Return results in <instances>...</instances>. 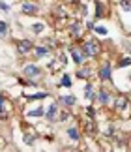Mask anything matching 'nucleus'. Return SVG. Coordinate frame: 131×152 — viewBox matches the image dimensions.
Wrapping results in <instances>:
<instances>
[{
	"label": "nucleus",
	"mask_w": 131,
	"mask_h": 152,
	"mask_svg": "<svg viewBox=\"0 0 131 152\" xmlns=\"http://www.w3.org/2000/svg\"><path fill=\"white\" fill-rule=\"evenodd\" d=\"M101 53V45L99 42H96V39H88V42L82 43V47H81V55L82 58H92V56H98Z\"/></svg>",
	"instance_id": "obj_1"
},
{
	"label": "nucleus",
	"mask_w": 131,
	"mask_h": 152,
	"mask_svg": "<svg viewBox=\"0 0 131 152\" xmlns=\"http://www.w3.org/2000/svg\"><path fill=\"white\" fill-rule=\"evenodd\" d=\"M11 115V103L6 100V94H0V118H8Z\"/></svg>",
	"instance_id": "obj_2"
},
{
	"label": "nucleus",
	"mask_w": 131,
	"mask_h": 152,
	"mask_svg": "<svg viewBox=\"0 0 131 152\" xmlns=\"http://www.w3.org/2000/svg\"><path fill=\"white\" fill-rule=\"evenodd\" d=\"M23 73L30 79H36V77L41 75V69H39V66H36V64H25V66H23Z\"/></svg>",
	"instance_id": "obj_3"
},
{
	"label": "nucleus",
	"mask_w": 131,
	"mask_h": 152,
	"mask_svg": "<svg viewBox=\"0 0 131 152\" xmlns=\"http://www.w3.org/2000/svg\"><path fill=\"white\" fill-rule=\"evenodd\" d=\"M98 75H99V81H111L112 79V66H111V64H103V66H99Z\"/></svg>",
	"instance_id": "obj_4"
},
{
	"label": "nucleus",
	"mask_w": 131,
	"mask_h": 152,
	"mask_svg": "<svg viewBox=\"0 0 131 152\" xmlns=\"http://www.w3.org/2000/svg\"><path fill=\"white\" fill-rule=\"evenodd\" d=\"M15 45H17V53H19V55H26V53H30L34 49L30 39H19Z\"/></svg>",
	"instance_id": "obj_5"
},
{
	"label": "nucleus",
	"mask_w": 131,
	"mask_h": 152,
	"mask_svg": "<svg viewBox=\"0 0 131 152\" xmlns=\"http://www.w3.org/2000/svg\"><path fill=\"white\" fill-rule=\"evenodd\" d=\"M127 105H129L127 96H114V109L116 111H126Z\"/></svg>",
	"instance_id": "obj_6"
},
{
	"label": "nucleus",
	"mask_w": 131,
	"mask_h": 152,
	"mask_svg": "<svg viewBox=\"0 0 131 152\" xmlns=\"http://www.w3.org/2000/svg\"><path fill=\"white\" fill-rule=\"evenodd\" d=\"M21 10H23V13H38V11H39V4H36V2H23Z\"/></svg>",
	"instance_id": "obj_7"
},
{
	"label": "nucleus",
	"mask_w": 131,
	"mask_h": 152,
	"mask_svg": "<svg viewBox=\"0 0 131 152\" xmlns=\"http://www.w3.org/2000/svg\"><path fill=\"white\" fill-rule=\"evenodd\" d=\"M45 118L49 122H55L58 118V105L56 103H51V107L45 111Z\"/></svg>",
	"instance_id": "obj_8"
},
{
	"label": "nucleus",
	"mask_w": 131,
	"mask_h": 152,
	"mask_svg": "<svg viewBox=\"0 0 131 152\" xmlns=\"http://www.w3.org/2000/svg\"><path fill=\"white\" fill-rule=\"evenodd\" d=\"M96 100L99 102V105H107V103H109V100H111V94L105 88H99L96 92Z\"/></svg>",
	"instance_id": "obj_9"
},
{
	"label": "nucleus",
	"mask_w": 131,
	"mask_h": 152,
	"mask_svg": "<svg viewBox=\"0 0 131 152\" xmlns=\"http://www.w3.org/2000/svg\"><path fill=\"white\" fill-rule=\"evenodd\" d=\"M60 102L64 105H68V107H71V105H75L77 103V98L73 94H66V96H60Z\"/></svg>",
	"instance_id": "obj_10"
},
{
	"label": "nucleus",
	"mask_w": 131,
	"mask_h": 152,
	"mask_svg": "<svg viewBox=\"0 0 131 152\" xmlns=\"http://www.w3.org/2000/svg\"><path fill=\"white\" fill-rule=\"evenodd\" d=\"M69 55L73 56V60H75V64H81L84 62V58H82V55H81V49H69Z\"/></svg>",
	"instance_id": "obj_11"
},
{
	"label": "nucleus",
	"mask_w": 131,
	"mask_h": 152,
	"mask_svg": "<svg viewBox=\"0 0 131 152\" xmlns=\"http://www.w3.org/2000/svg\"><path fill=\"white\" fill-rule=\"evenodd\" d=\"M26 116H45V109L41 107V105L39 107H34V109H30L26 113Z\"/></svg>",
	"instance_id": "obj_12"
},
{
	"label": "nucleus",
	"mask_w": 131,
	"mask_h": 152,
	"mask_svg": "<svg viewBox=\"0 0 131 152\" xmlns=\"http://www.w3.org/2000/svg\"><path fill=\"white\" fill-rule=\"evenodd\" d=\"M84 98H88V100H94V98H96L92 83H86V85H84Z\"/></svg>",
	"instance_id": "obj_13"
},
{
	"label": "nucleus",
	"mask_w": 131,
	"mask_h": 152,
	"mask_svg": "<svg viewBox=\"0 0 131 152\" xmlns=\"http://www.w3.org/2000/svg\"><path fill=\"white\" fill-rule=\"evenodd\" d=\"M68 135H69V139H71V141H79V130H77V128L75 126H69L68 128Z\"/></svg>",
	"instance_id": "obj_14"
},
{
	"label": "nucleus",
	"mask_w": 131,
	"mask_h": 152,
	"mask_svg": "<svg viewBox=\"0 0 131 152\" xmlns=\"http://www.w3.org/2000/svg\"><path fill=\"white\" fill-rule=\"evenodd\" d=\"M34 55L38 58H43V56L49 55V49H47V47H39V45H38V47H34Z\"/></svg>",
	"instance_id": "obj_15"
},
{
	"label": "nucleus",
	"mask_w": 131,
	"mask_h": 152,
	"mask_svg": "<svg viewBox=\"0 0 131 152\" xmlns=\"http://www.w3.org/2000/svg\"><path fill=\"white\" fill-rule=\"evenodd\" d=\"M49 94L47 92H38V94H30V96H26V100H43V98H47Z\"/></svg>",
	"instance_id": "obj_16"
},
{
	"label": "nucleus",
	"mask_w": 131,
	"mask_h": 152,
	"mask_svg": "<svg viewBox=\"0 0 131 152\" xmlns=\"http://www.w3.org/2000/svg\"><path fill=\"white\" fill-rule=\"evenodd\" d=\"M77 77H81V79H88V77H90V69H86V68L82 69V68H81L79 72H77Z\"/></svg>",
	"instance_id": "obj_17"
},
{
	"label": "nucleus",
	"mask_w": 131,
	"mask_h": 152,
	"mask_svg": "<svg viewBox=\"0 0 131 152\" xmlns=\"http://www.w3.org/2000/svg\"><path fill=\"white\" fill-rule=\"evenodd\" d=\"M94 32H96V34H101V36H107V34H109V30H107L105 26H99V25L94 26Z\"/></svg>",
	"instance_id": "obj_18"
},
{
	"label": "nucleus",
	"mask_w": 131,
	"mask_h": 152,
	"mask_svg": "<svg viewBox=\"0 0 131 152\" xmlns=\"http://www.w3.org/2000/svg\"><path fill=\"white\" fill-rule=\"evenodd\" d=\"M127 66H131V58H129V56H127V58H122V60L118 62L116 68H127Z\"/></svg>",
	"instance_id": "obj_19"
},
{
	"label": "nucleus",
	"mask_w": 131,
	"mask_h": 152,
	"mask_svg": "<svg viewBox=\"0 0 131 152\" xmlns=\"http://www.w3.org/2000/svg\"><path fill=\"white\" fill-rule=\"evenodd\" d=\"M71 83H73V81H71V75H68V73H66L64 75V77H62V86H71Z\"/></svg>",
	"instance_id": "obj_20"
},
{
	"label": "nucleus",
	"mask_w": 131,
	"mask_h": 152,
	"mask_svg": "<svg viewBox=\"0 0 131 152\" xmlns=\"http://www.w3.org/2000/svg\"><path fill=\"white\" fill-rule=\"evenodd\" d=\"M103 11H105V4H103V2H98V4H96V13H98V17L103 15Z\"/></svg>",
	"instance_id": "obj_21"
},
{
	"label": "nucleus",
	"mask_w": 131,
	"mask_h": 152,
	"mask_svg": "<svg viewBox=\"0 0 131 152\" xmlns=\"http://www.w3.org/2000/svg\"><path fill=\"white\" fill-rule=\"evenodd\" d=\"M120 6L124 11H131V2H120Z\"/></svg>",
	"instance_id": "obj_22"
},
{
	"label": "nucleus",
	"mask_w": 131,
	"mask_h": 152,
	"mask_svg": "<svg viewBox=\"0 0 131 152\" xmlns=\"http://www.w3.org/2000/svg\"><path fill=\"white\" fill-rule=\"evenodd\" d=\"M0 10H2V11H9V10H11V6H9V4H6V2H0Z\"/></svg>",
	"instance_id": "obj_23"
},
{
	"label": "nucleus",
	"mask_w": 131,
	"mask_h": 152,
	"mask_svg": "<svg viewBox=\"0 0 131 152\" xmlns=\"http://www.w3.org/2000/svg\"><path fill=\"white\" fill-rule=\"evenodd\" d=\"M6 30H8L6 23H2V21H0V36H4V34H6Z\"/></svg>",
	"instance_id": "obj_24"
},
{
	"label": "nucleus",
	"mask_w": 131,
	"mask_h": 152,
	"mask_svg": "<svg viewBox=\"0 0 131 152\" xmlns=\"http://www.w3.org/2000/svg\"><path fill=\"white\" fill-rule=\"evenodd\" d=\"M32 30L34 32H41L43 30V25H38V23H36V25H32Z\"/></svg>",
	"instance_id": "obj_25"
},
{
	"label": "nucleus",
	"mask_w": 131,
	"mask_h": 152,
	"mask_svg": "<svg viewBox=\"0 0 131 152\" xmlns=\"http://www.w3.org/2000/svg\"><path fill=\"white\" fill-rule=\"evenodd\" d=\"M25 141H26V145H32L34 143V137L32 135H25Z\"/></svg>",
	"instance_id": "obj_26"
},
{
	"label": "nucleus",
	"mask_w": 131,
	"mask_h": 152,
	"mask_svg": "<svg viewBox=\"0 0 131 152\" xmlns=\"http://www.w3.org/2000/svg\"><path fill=\"white\" fill-rule=\"evenodd\" d=\"M129 55H131V47H129Z\"/></svg>",
	"instance_id": "obj_27"
},
{
	"label": "nucleus",
	"mask_w": 131,
	"mask_h": 152,
	"mask_svg": "<svg viewBox=\"0 0 131 152\" xmlns=\"http://www.w3.org/2000/svg\"><path fill=\"white\" fill-rule=\"evenodd\" d=\"M129 30H131V26H129Z\"/></svg>",
	"instance_id": "obj_28"
}]
</instances>
